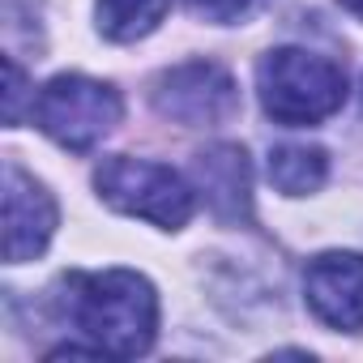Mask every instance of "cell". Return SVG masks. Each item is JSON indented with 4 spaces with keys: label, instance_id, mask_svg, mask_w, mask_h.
<instances>
[{
    "label": "cell",
    "instance_id": "obj_2",
    "mask_svg": "<svg viewBox=\"0 0 363 363\" xmlns=\"http://www.w3.org/2000/svg\"><path fill=\"white\" fill-rule=\"evenodd\" d=\"M261 107L269 120L286 128H308L342 111L346 103V73L337 60L308 52V48H274L257 65Z\"/></svg>",
    "mask_w": 363,
    "mask_h": 363
},
{
    "label": "cell",
    "instance_id": "obj_13",
    "mask_svg": "<svg viewBox=\"0 0 363 363\" xmlns=\"http://www.w3.org/2000/svg\"><path fill=\"white\" fill-rule=\"evenodd\" d=\"M337 5H342V9H346V13H354V18H359V22H363V0H337Z\"/></svg>",
    "mask_w": 363,
    "mask_h": 363
},
{
    "label": "cell",
    "instance_id": "obj_11",
    "mask_svg": "<svg viewBox=\"0 0 363 363\" xmlns=\"http://www.w3.org/2000/svg\"><path fill=\"white\" fill-rule=\"evenodd\" d=\"M184 5H189V13H197V18L227 26V22H244V18L261 5V0H184Z\"/></svg>",
    "mask_w": 363,
    "mask_h": 363
},
{
    "label": "cell",
    "instance_id": "obj_10",
    "mask_svg": "<svg viewBox=\"0 0 363 363\" xmlns=\"http://www.w3.org/2000/svg\"><path fill=\"white\" fill-rule=\"evenodd\" d=\"M171 9V0H99V30L111 43L145 39Z\"/></svg>",
    "mask_w": 363,
    "mask_h": 363
},
{
    "label": "cell",
    "instance_id": "obj_4",
    "mask_svg": "<svg viewBox=\"0 0 363 363\" xmlns=\"http://www.w3.org/2000/svg\"><path fill=\"white\" fill-rule=\"evenodd\" d=\"M30 116L56 145L86 154L120 124L124 103L107 82H94L82 73H60L39 90V99H30Z\"/></svg>",
    "mask_w": 363,
    "mask_h": 363
},
{
    "label": "cell",
    "instance_id": "obj_9",
    "mask_svg": "<svg viewBox=\"0 0 363 363\" xmlns=\"http://www.w3.org/2000/svg\"><path fill=\"white\" fill-rule=\"evenodd\" d=\"M329 154L320 145H274L269 150V184L286 197H308L325 184Z\"/></svg>",
    "mask_w": 363,
    "mask_h": 363
},
{
    "label": "cell",
    "instance_id": "obj_7",
    "mask_svg": "<svg viewBox=\"0 0 363 363\" xmlns=\"http://www.w3.org/2000/svg\"><path fill=\"white\" fill-rule=\"evenodd\" d=\"M303 295L320 325L359 333L363 329V257L359 252H320L303 269Z\"/></svg>",
    "mask_w": 363,
    "mask_h": 363
},
{
    "label": "cell",
    "instance_id": "obj_12",
    "mask_svg": "<svg viewBox=\"0 0 363 363\" xmlns=\"http://www.w3.org/2000/svg\"><path fill=\"white\" fill-rule=\"evenodd\" d=\"M5 73H9V90H5V120H9V124H18V116H22V99H26V73L18 69V60H13V56H5Z\"/></svg>",
    "mask_w": 363,
    "mask_h": 363
},
{
    "label": "cell",
    "instance_id": "obj_6",
    "mask_svg": "<svg viewBox=\"0 0 363 363\" xmlns=\"http://www.w3.org/2000/svg\"><path fill=\"white\" fill-rule=\"evenodd\" d=\"M56 223H60L56 197L18 162H5V261L9 265L35 261L56 235Z\"/></svg>",
    "mask_w": 363,
    "mask_h": 363
},
{
    "label": "cell",
    "instance_id": "obj_8",
    "mask_svg": "<svg viewBox=\"0 0 363 363\" xmlns=\"http://www.w3.org/2000/svg\"><path fill=\"white\" fill-rule=\"evenodd\" d=\"M197 184L210 201V210L223 223H248L252 218V171L244 145H210L193 162Z\"/></svg>",
    "mask_w": 363,
    "mask_h": 363
},
{
    "label": "cell",
    "instance_id": "obj_3",
    "mask_svg": "<svg viewBox=\"0 0 363 363\" xmlns=\"http://www.w3.org/2000/svg\"><path fill=\"white\" fill-rule=\"evenodd\" d=\"M94 189L111 210L145 218L162 231H179L193 218V189L184 184V175L150 158H128V154L103 158L94 171Z\"/></svg>",
    "mask_w": 363,
    "mask_h": 363
},
{
    "label": "cell",
    "instance_id": "obj_5",
    "mask_svg": "<svg viewBox=\"0 0 363 363\" xmlns=\"http://www.w3.org/2000/svg\"><path fill=\"white\" fill-rule=\"evenodd\" d=\"M154 107L184 128H214L240 111V86L223 65L189 60L154 82Z\"/></svg>",
    "mask_w": 363,
    "mask_h": 363
},
{
    "label": "cell",
    "instance_id": "obj_1",
    "mask_svg": "<svg viewBox=\"0 0 363 363\" xmlns=\"http://www.w3.org/2000/svg\"><path fill=\"white\" fill-rule=\"evenodd\" d=\"M69 320L94 337V346L111 359H133L154 346L158 333V295L137 269H103V274H69L65 278Z\"/></svg>",
    "mask_w": 363,
    "mask_h": 363
}]
</instances>
